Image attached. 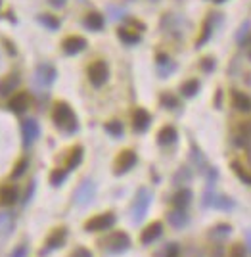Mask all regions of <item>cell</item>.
<instances>
[{
  "mask_svg": "<svg viewBox=\"0 0 251 257\" xmlns=\"http://www.w3.org/2000/svg\"><path fill=\"white\" fill-rule=\"evenodd\" d=\"M230 225H217L213 231H211V236L213 238H225V236H228L230 234Z\"/></svg>",
  "mask_w": 251,
  "mask_h": 257,
  "instance_id": "obj_33",
  "label": "cell"
},
{
  "mask_svg": "<svg viewBox=\"0 0 251 257\" xmlns=\"http://www.w3.org/2000/svg\"><path fill=\"white\" fill-rule=\"evenodd\" d=\"M17 83H19V79H17L15 75L0 79V96H8L10 92H13V88L17 86Z\"/></svg>",
  "mask_w": 251,
  "mask_h": 257,
  "instance_id": "obj_22",
  "label": "cell"
},
{
  "mask_svg": "<svg viewBox=\"0 0 251 257\" xmlns=\"http://www.w3.org/2000/svg\"><path fill=\"white\" fill-rule=\"evenodd\" d=\"M215 2H219V4H221V2H225V0H215Z\"/></svg>",
  "mask_w": 251,
  "mask_h": 257,
  "instance_id": "obj_45",
  "label": "cell"
},
{
  "mask_svg": "<svg viewBox=\"0 0 251 257\" xmlns=\"http://www.w3.org/2000/svg\"><path fill=\"white\" fill-rule=\"evenodd\" d=\"M21 133H23V144L31 146L38 138V125L35 119H25L21 123Z\"/></svg>",
  "mask_w": 251,
  "mask_h": 257,
  "instance_id": "obj_12",
  "label": "cell"
},
{
  "mask_svg": "<svg viewBox=\"0 0 251 257\" xmlns=\"http://www.w3.org/2000/svg\"><path fill=\"white\" fill-rule=\"evenodd\" d=\"M108 77H110V67H108L106 61L98 60L94 61V63H90V67H88V81L92 85L102 86L108 81Z\"/></svg>",
  "mask_w": 251,
  "mask_h": 257,
  "instance_id": "obj_3",
  "label": "cell"
},
{
  "mask_svg": "<svg viewBox=\"0 0 251 257\" xmlns=\"http://www.w3.org/2000/svg\"><path fill=\"white\" fill-rule=\"evenodd\" d=\"M151 194L146 190V188H140L138 194H136V200H134V206H132V213H134V221L140 223L144 219L146 211H148V206H150Z\"/></svg>",
  "mask_w": 251,
  "mask_h": 257,
  "instance_id": "obj_5",
  "label": "cell"
},
{
  "mask_svg": "<svg viewBox=\"0 0 251 257\" xmlns=\"http://www.w3.org/2000/svg\"><path fill=\"white\" fill-rule=\"evenodd\" d=\"M69 257H92V254L88 252L87 248H79V250H75Z\"/></svg>",
  "mask_w": 251,
  "mask_h": 257,
  "instance_id": "obj_39",
  "label": "cell"
},
{
  "mask_svg": "<svg viewBox=\"0 0 251 257\" xmlns=\"http://www.w3.org/2000/svg\"><path fill=\"white\" fill-rule=\"evenodd\" d=\"M236 144L251 152V121L242 123L236 131Z\"/></svg>",
  "mask_w": 251,
  "mask_h": 257,
  "instance_id": "obj_14",
  "label": "cell"
},
{
  "mask_svg": "<svg viewBox=\"0 0 251 257\" xmlns=\"http://www.w3.org/2000/svg\"><path fill=\"white\" fill-rule=\"evenodd\" d=\"M52 119L56 123L58 129H62L65 133H75L77 131V117L73 110L69 108V104L65 102H58L54 104V110H52Z\"/></svg>",
  "mask_w": 251,
  "mask_h": 257,
  "instance_id": "obj_1",
  "label": "cell"
},
{
  "mask_svg": "<svg viewBox=\"0 0 251 257\" xmlns=\"http://www.w3.org/2000/svg\"><path fill=\"white\" fill-rule=\"evenodd\" d=\"M117 37L121 38L125 44H136L140 42V35L136 31H130V29H125V27H121L119 31H117Z\"/></svg>",
  "mask_w": 251,
  "mask_h": 257,
  "instance_id": "obj_25",
  "label": "cell"
},
{
  "mask_svg": "<svg viewBox=\"0 0 251 257\" xmlns=\"http://www.w3.org/2000/svg\"><path fill=\"white\" fill-rule=\"evenodd\" d=\"M0 4H2V0H0Z\"/></svg>",
  "mask_w": 251,
  "mask_h": 257,
  "instance_id": "obj_46",
  "label": "cell"
},
{
  "mask_svg": "<svg viewBox=\"0 0 251 257\" xmlns=\"http://www.w3.org/2000/svg\"><path fill=\"white\" fill-rule=\"evenodd\" d=\"M198 90H200V83H198V79H190V81L182 83V86H180V92H182L186 98L196 96V94H198Z\"/></svg>",
  "mask_w": 251,
  "mask_h": 257,
  "instance_id": "obj_27",
  "label": "cell"
},
{
  "mask_svg": "<svg viewBox=\"0 0 251 257\" xmlns=\"http://www.w3.org/2000/svg\"><path fill=\"white\" fill-rule=\"evenodd\" d=\"M213 257H223V248H221V246H217V248H215Z\"/></svg>",
  "mask_w": 251,
  "mask_h": 257,
  "instance_id": "obj_42",
  "label": "cell"
},
{
  "mask_svg": "<svg viewBox=\"0 0 251 257\" xmlns=\"http://www.w3.org/2000/svg\"><path fill=\"white\" fill-rule=\"evenodd\" d=\"M85 27H88L90 31H100L102 27H104V15H100V13L96 12L88 13L87 17H85Z\"/></svg>",
  "mask_w": 251,
  "mask_h": 257,
  "instance_id": "obj_24",
  "label": "cell"
},
{
  "mask_svg": "<svg viewBox=\"0 0 251 257\" xmlns=\"http://www.w3.org/2000/svg\"><path fill=\"white\" fill-rule=\"evenodd\" d=\"M190 202H192V192H190L188 188L178 190L175 194V198H173V204H175L176 209H186Z\"/></svg>",
  "mask_w": 251,
  "mask_h": 257,
  "instance_id": "obj_20",
  "label": "cell"
},
{
  "mask_svg": "<svg viewBox=\"0 0 251 257\" xmlns=\"http://www.w3.org/2000/svg\"><path fill=\"white\" fill-rule=\"evenodd\" d=\"M211 33H213V17H209L205 23H203V29H201V35L200 38L196 40V46L200 48V46H203L207 40H209V37H211Z\"/></svg>",
  "mask_w": 251,
  "mask_h": 257,
  "instance_id": "obj_26",
  "label": "cell"
},
{
  "mask_svg": "<svg viewBox=\"0 0 251 257\" xmlns=\"http://www.w3.org/2000/svg\"><path fill=\"white\" fill-rule=\"evenodd\" d=\"M167 219H169V223H171L175 229H182V227L188 223V215L184 213V209H176V211H171V213L167 215Z\"/></svg>",
  "mask_w": 251,
  "mask_h": 257,
  "instance_id": "obj_21",
  "label": "cell"
},
{
  "mask_svg": "<svg viewBox=\"0 0 251 257\" xmlns=\"http://www.w3.org/2000/svg\"><path fill=\"white\" fill-rule=\"evenodd\" d=\"M52 6H56V8H62L63 4H65V0H50Z\"/></svg>",
  "mask_w": 251,
  "mask_h": 257,
  "instance_id": "obj_41",
  "label": "cell"
},
{
  "mask_svg": "<svg viewBox=\"0 0 251 257\" xmlns=\"http://www.w3.org/2000/svg\"><path fill=\"white\" fill-rule=\"evenodd\" d=\"M56 79V69L52 67L50 63H40L35 69V81L40 86H50Z\"/></svg>",
  "mask_w": 251,
  "mask_h": 257,
  "instance_id": "obj_7",
  "label": "cell"
},
{
  "mask_svg": "<svg viewBox=\"0 0 251 257\" xmlns=\"http://www.w3.org/2000/svg\"><path fill=\"white\" fill-rule=\"evenodd\" d=\"M203 204H205V206H211V208H217V209H230V208H234V202H232L230 198L219 196V194L211 192V188L205 192V196H203Z\"/></svg>",
  "mask_w": 251,
  "mask_h": 257,
  "instance_id": "obj_8",
  "label": "cell"
},
{
  "mask_svg": "<svg viewBox=\"0 0 251 257\" xmlns=\"http://www.w3.org/2000/svg\"><path fill=\"white\" fill-rule=\"evenodd\" d=\"M161 233H163V225H161L159 221H155V223L148 225V227L142 231V234H140V242L146 246L151 244V242H155V240L161 236Z\"/></svg>",
  "mask_w": 251,
  "mask_h": 257,
  "instance_id": "obj_10",
  "label": "cell"
},
{
  "mask_svg": "<svg viewBox=\"0 0 251 257\" xmlns=\"http://www.w3.org/2000/svg\"><path fill=\"white\" fill-rule=\"evenodd\" d=\"M232 106L238 111H244V113H250L251 111V98L248 94L240 92V90H234L232 92Z\"/></svg>",
  "mask_w": 251,
  "mask_h": 257,
  "instance_id": "obj_17",
  "label": "cell"
},
{
  "mask_svg": "<svg viewBox=\"0 0 251 257\" xmlns=\"http://www.w3.org/2000/svg\"><path fill=\"white\" fill-rule=\"evenodd\" d=\"M161 104H163L165 108L173 110V108L178 106V100H176L175 96H171V94H163V96H161Z\"/></svg>",
  "mask_w": 251,
  "mask_h": 257,
  "instance_id": "obj_35",
  "label": "cell"
},
{
  "mask_svg": "<svg viewBox=\"0 0 251 257\" xmlns=\"http://www.w3.org/2000/svg\"><path fill=\"white\" fill-rule=\"evenodd\" d=\"M228 257H246V246L244 244H234Z\"/></svg>",
  "mask_w": 251,
  "mask_h": 257,
  "instance_id": "obj_36",
  "label": "cell"
},
{
  "mask_svg": "<svg viewBox=\"0 0 251 257\" xmlns=\"http://www.w3.org/2000/svg\"><path fill=\"white\" fill-rule=\"evenodd\" d=\"M244 46H246V48H248V54H250V58H251V37L248 38V40H246V42H244Z\"/></svg>",
  "mask_w": 251,
  "mask_h": 257,
  "instance_id": "obj_43",
  "label": "cell"
},
{
  "mask_svg": "<svg viewBox=\"0 0 251 257\" xmlns=\"http://www.w3.org/2000/svg\"><path fill=\"white\" fill-rule=\"evenodd\" d=\"M150 123H151V115L148 111L142 110V108L134 110V113H132V129L136 133H144L150 127Z\"/></svg>",
  "mask_w": 251,
  "mask_h": 257,
  "instance_id": "obj_13",
  "label": "cell"
},
{
  "mask_svg": "<svg viewBox=\"0 0 251 257\" xmlns=\"http://www.w3.org/2000/svg\"><path fill=\"white\" fill-rule=\"evenodd\" d=\"M201 67H203V71H213L215 60L213 58H205V60H201Z\"/></svg>",
  "mask_w": 251,
  "mask_h": 257,
  "instance_id": "obj_38",
  "label": "cell"
},
{
  "mask_svg": "<svg viewBox=\"0 0 251 257\" xmlns=\"http://www.w3.org/2000/svg\"><path fill=\"white\" fill-rule=\"evenodd\" d=\"M94 192H96L94 184L90 183V181H85V183L81 184V186L75 190V196H73V200H75L77 206H87L88 202L94 198Z\"/></svg>",
  "mask_w": 251,
  "mask_h": 257,
  "instance_id": "obj_9",
  "label": "cell"
},
{
  "mask_svg": "<svg viewBox=\"0 0 251 257\" xmlns=\"http://www.w3.org/2000/svg\"><path fill=\"white\" fill-rule=\"evenodd\" d=\"M17 202V188L13 184H6L0 188V206H13Z\"/></svg>",
  "mask_w": 251,
  "mask_h": 257,
  "instance_id": "obj_18",
  "label": "cell"
},
{
  "mask_svg": "<svg viewBox=\"0 0 251 257\" xmlns=\"http://www.w3.org/2000/svg\"><path fill=\"white\" fill-rule=\"evenodd\" d=\"M62 46L65 54L73 56V54H79V52H83V50L87 48V40L83 37H79V35H71V37H67L63 40Z\"/></svg>",
  "mask_w": 251,
  "mask_h": 257,
  "instance_id": "obj_11",
  "label": "cell"
},
{
  "mask_svg": "<svg viewBox=\"0 0 251 257\" xmlns=\"http://www.w3.org/2000/svg\"><path fill=\"white\" fill-rule=\"evenodd\" d=\"M27 169V159H19L17 163H15V167H13V171H12V179H19L23 173H25Z\"/></svg>",
  "mask_w": 251,
  "mask_h": 257,
  "instance_id": "obj_34",
  "label": "cell"
},
{
  "mask_svg": "<svg viewBox=\"0 0 251 257\" xmlns=\"http://www.w3.org/2000/svg\"><path fill=\"white\" fill-rule=\"evenodd\" d=\"M106 133L112 136H121L123 135V125L119 121H110L106 123Z\"/></svg>",
  "mask_w": 251,
  "mask_h": 257,
  "instance_id": "obj_31",
  "label": "cell"
},
{
  "mask_svg": "<svg viewBox=\"0 0 251 257\" xmlns=\"http://www.w3.org/2000/svg\"><path fill=\"white\" fill-rule=\"evenodd\" d=\"M130 246V238L125 233H113L112 236H108V240L104 242V248L110 252V254H123L128 250Z\"/></svg>",
  "mask_w": 251,
  "mask_h": 257,
  "instance_id": "obj_4",
  "label": "cell"
},
{
  "mask_svg": "<svg viewBox=\"0 0 251 257\" xmlns=\"http://www.w3.org/2000/svg\"><path fill=\"white\" fill-rule=\"evenodd\" d=\"M67 169H54V171L50 173V183L54 184V186H60V184L65 181V177H67Z\"/></svg>",
  "mask_w": 251,
  "mask_h": 257,
  "instance_id": "obj_30",
  "label": "cell"
},
{
  "mask_svg": "<svg viewBox=\"0 0 251 257\" xmlns=\"http://www.w3.org/2000/svg\"><path fill=\"white\" fill-rule=\"evenodd\" d=\"M115 225V215L113 213H102V215H94L92 219L85 223V231L88 233H100V231H108Z\"/></svg>",
  "mask_w": 251,
  "mask_h": 257,
  "instance_id": "obj_2",
  "label": "cell"
},
{
  "mask_svg": "<svg viewBox=\"0 0 251 257\" xmlns=\"http://www.w3.org/2000/svg\"><path fill=\"white\" fill-rule=\"evenodd\" d=\"M81 161H83V148H81V146L71 148V152H69V158H67V165H65V169H67V171L75 169V167H79V163H81Z\"/></svg>",
  "mask_w": 251,
  "mask_h": 257,
  "instance_id": "obj_23",
  "label": "cell"
},
{
  "mask_svg": "<svg viewBox=\"0 0 251 257\" xmlns=\"http://www.w3.org/2000/svg\"><path fill=\"white\" fill-rule=\"evenodd\" d=\"M25 256H27V248H25V246H17V248H15V252H13L10 257H25Z\"/></svg>",
  "mask_w": 251,
  "mask_h": 257,
  "instance_id": "obj_40",
  "label": "cell"
},
{
  "mask_svg": "<svg viewBox=\"0 0 251 257\" xmlns=\"http://www.w3.org/2000/svg\"><path fill=\"white\" fill-rule=\"evenodd\" d=\"M232 169H234V173L238 175L240 179L244 181L246 184H251V173H248V169L242 165V163H238V161H234L232 163Z\"/></svg>",
  "mask_w": 251,
  "mask_h": 257,
  "instance_id": "obj_29",
  "label": "cell"
},
{
  "mask_svg": "<svg viewBox=\"0 0 251 257\" xmlns=\"http://www.w3.org/2000/svg\"><path fill=\"white\" fill-rule=\"evenodd\" d=\"M65 238H67V231L60 227V229H54L50 233V236L46 238V248L48 250H58V248H62L65 244Z\"/></svg>",
  "mask_w": 251,
  "mask_h": 257,
  "instance_id": "obj_15",
  "label": "cell"
},
{
  "mask_svg": "<svg viewBox=\"0 0 251 257\" xmlns=\"http://www.w3.org/2000/svg\"><path fill=\"white\" fill-rule=\"evenodd\" d=\"M176 140V129L175 127H171V125H167L163 127L159 133H157V142L161 144V146H167V144H173Z\"/></svg>",
  "mask_w": 251,
  "mask_h": 257,
  "instance_id": "obj_19",
  "label": "cell"
},
{
  "mask_svg": "<svg viewBox=\"0 0 251 257\" xmlns=\"http://www.w3.org/2000/svg\"><path fill=\"white\" fill-rule=\"evenodd\" d=\"M248 242H250V250H251V233H248Z\"/></svg>",
  "mask_w": 251,
  "mask_h": 257,
  "instance_id": "obj_44",
  "label": "cell"
},
{
  "mask_svg": "<svg viewBox=\"0 0 251 257\" xmlns=\"http://www.w3.org/2000/svg\"><path fill=\"white\" fill-rule=\"evenodd\" d=\"M178 254H180L178 244H169L167 250H165V257H178Z\"/></svg>",
  "mask_w": 251,
  "mask_h": 257,
  "instance_id": "obj_37",
  "label": "cell"
},
{
  "mask_svg": "<svg viewBox=\"0 0 251 257\" xmlns=\"http://www.w3.org/2000/svg\"><path fill=\"white\" fill-rule=\"evenodd\" d=\"M38 21L44 25V27H48V29H58V27H60V19H58L56 15H50V13L38 15Z\"/></svg>",
  "mask_w": 251,
  "mask_h": 257,
  "instance_id": "obj_28",
  "label": "cell"
},
{
  "mask_svg": "<svg viewBox=\"0 0 251 257\" xmlns=\"http://www.w3.org/2000/svg\"><path fill=\"white\" fill-rule=\"evenodd\" d=\"M136 165V154L132 150H123L115 159V175H123Z\"/></svg>",
  "mask_w": 251,
  "mask_h": 257,
  "instance_id": "obj_6",
  "label": "cell"
},
{
  "mask_svg": "<svg viewBox=\"0 0 251 257\" xmlns=\"http://www.w3.org/2000/svg\"><path fill=\"white\" fill-rule=\"evenodd\" d=\"M13 227V219L8 215H0V234H10Z\"/></svg>",
  "mask_w": 251,
  "mask_h": 257,
  "instance_id": "obj_32",
  "label": "cell"
},
{
  "mask_svg": "<svg viewBox=\"0 0 251 257\" xmlns=\"http://www.w3.org/2000/svg\"><path fill=\"white\" fill-rule=\"evenodd\" d=\"M8 108L13 111V113H23V111L29 108V96H27L25 92H17V94H13L10 102H8Z\"/></svg>",
  "mask_w": 251,
  "mask_h": 257,
  "instance_id": "obj_16",
  "label": "cell"
}]
</instances>
